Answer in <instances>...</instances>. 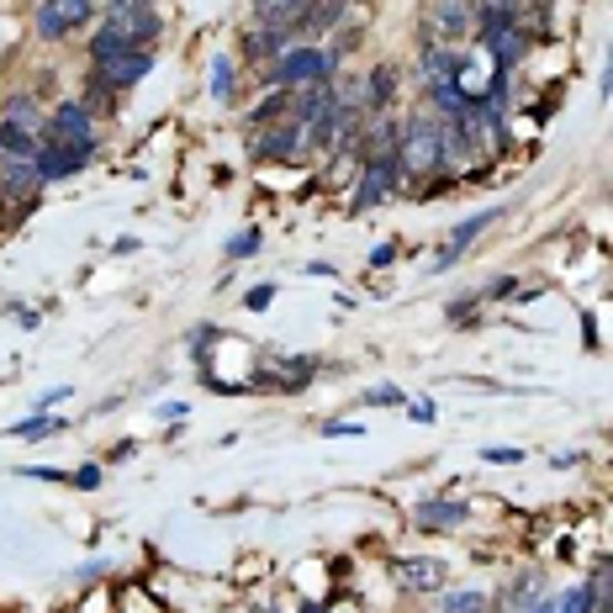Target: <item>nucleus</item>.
Segmentation results:
<instances>
[{"instance_id": "nucleus-1", "label": "nucleus", "mask_w": 613, "mask_h": 613, "mask_svg": "<svg viewBox=\"0 0 613 613\" xmlns=\"http://www.w3.org/2000/svg\"><path fill=\"white\" fill-rule=\"evenodd\" d=\"M154 38H159V11L148 0H112L101 11L91 53H106V48H154Z\"/></svg>"}, {"instance_id": "nucleus-2", "label": "nucleus", "mask_w": 613, "mask_h": 613, "mask_svg": "<svg viewBox=\"0 0 613 613\" xmlns=\"http://www.w3.org/2000/svg\"><path fill=\"white\" fill-rule=\"evenodd\" d=\"M402 175H445L449 169V143H445V122L434 117V112H418V117L402 122Z\"/></svg>"}, {"instance_id": "nucleus-3", "label": "nucleus", "mask_w": 613, "mask_h": 613, "mask_svg": "<svg viewBox=\"0 0 613 613\" xmlns=\"http://www.w3.org/2000/svg\"><path fill=\"white\" fill-rule=\"evenodd\" d=\"M333 74H339V59H333L329 48L297 43L270 64V85H276V91H306V85H329Z\"/></svg>"}, {"instance_id": "nucleus-4", "label": "nucleus", "mask_w": 613, "mask_h": 613, "mask_svg": "<svg viewBox=\"0 0 613 613\" xmlns=\"http://www.w3.org/2000/svg\"><path fill=\"white\" fill-rule=\"evenodd\" d=\"M154 74V48H106L91 53V91H133L138 80Z\"/></svg>"}, {"instance_id": "nucleus-5", "label": "nucleus", "mask_w": 613, "mask_h": 613, "mask_svg": "<svg viewBox=\"0 0 613 613\" xmlns=\"http://www.w3.org/2000/svg\"><path fill=\"white\" fill-rule=\"evenodd\" d=\"M43 143L48 148H70V154H95V117L85 101H59L53 106V117L43 127Z\"/></svg>"}, {"instance_id": "nucleus-6", "label": "nucleus", "mask_w": 613, "mask_h": 613, "mask_svg": "<svg viewBox=\"0 0 613 613\" xmlns=\"http://www.w3.org/2000/svg\"><path fill=\"white\" fill-rule=\"evenodd\" d=\"M476 38L492 48L497 70H513V64L523 59V27L513 22V17L492 11V6H476Z\"/></svg>"}, {"instance_id": "nucleus-7", "label": "nucleus", "mask_w": 613, "mask_h": 613, "mask_svg": "<svg viewBox=\"0 0 613 613\" xmlns=\"http://www.w3.org/2000/svg\"><path fill=\"white\" fill-rule=\"evenodd\" d=\"M397 180H402V154H376V159H365V175H360V186H354L350 207L354 212L381 207V201L397 190Z\"/></svg>"}, {"instance_id": "nucleus-8", "label": "nucleus", "mask_w": 613, "mask_h": 613, "mask_svg": "<svg viewBox=\"0 0 613 613\" xmlns=\"http://www.w3.org/2000/svg\"><path fill=\"white\" fill-rule=\"evenodd\" d=\"M32 22H38V38L59 43V38H70V32L95 22V0H38Z\"/></svg>"}, {"instance_id": "nucleus-9", "label": "nucleus", "mask_w": 613, "mask_h": 613, "mask_svg": "<svg viewBox=\"0 0 613 613\" xmlns=\"http://www.w3.org/2000/svg\"><path fill=\"white\" fill-rule=\"evenodd\" d=\"M254 159H270V165H297L306 154V127L302 122H270V127H254Z\"/></svg>"}, {"instance_id": "nucleus-10", "label": "nucleus", "mask_w": 613, "mask_h": 613, "mask_svg": "<svg viewBox=\"0 0 613 613\" xmlns=\"http://www.w3.org/2000/svg\"><path fill=\"white\" fill-rule=\"evenodd\" d=\"M497 217H502V207H487V212L466 217V222H455V228H449V238H445V249L434 254V264H428V270H434V276H439V270H449V264H455L460 254H466V249H471L476 238H481L487 228H492Z\"/></svg>"}, {"instance_id": "nucleus-11", "label": "nucleus", "mask_w": 613, "mask_h": 613, "mask_svg": "<svg viewBox=\"0 0 613 613\" xmlns=\"http://www.w3.org/2000/svg\"><path fill=\"white\" fill-rule=\"evenodd\" d=\"M43 190L38 159H0V201L11 207H32V196Z\"/></svg>"}, {"instance_id": "nucleus-12", "label": "nucleus", "mask_w": 613, "mask_h": 613, "mask_svg": "<svg viewBox=\"0 0 613 613\" xmlns=\"http://www.w3.org/2000/svg\"><path fill=\"white\" fill-rule=\"evenodd\" d=\"M297 27H254L249 38H243V59H254V64H276L285 48H297Z\"/></svg>"}, {"instance_id": "nucleus-13", "label": "nucleus", "mask_w": 613, "mask_h": 613, "mask_svg": "<svg viewBox=\"0 0 613 613\" xmlns=\"http://www.w3.org/2000/svg\"><path fill=\"white\" fill-rule=\"evenodd\" d=\"M333 106H339V91H333V85H306V91H291V122H302V127H318Z\"/></svg>"}, {"instance_id": "nucleus-14", "label": "nucleus", "mask_w": 613, "mask_h": 613, "mask_svg": "<svg viewBox=\"0 0 613 613\" xmlns=\"http://www.w3.org/2000/svg\"><path fill=\"white\" fill-rule=\"evenodd\" d=\"M424 80L428 85H449V80H460L466 74V53H455V48L445 43H424Z\"/></svg>"}, {"instance_id": "nucleus-15", "label": "nucleus", "mask_w": 613, "mask_h": 613, "mask_svg": "<svg viewBox=\"0 0 613 613\" xmlns=\"http://www.w3.org/2000/svg\"><path fill=\"white\" fill-rule=\"evenodd\" d=\"M344 11H350V0H306L302 22H297V38H318V32H333V27L344 22Z\"/></svg>"}, {"instance_id": "nucleus-16", "label": "nucleus", "mask_w": 613, "mask_h": 613, "mask_svg": "<svg viewBox=\"0 0 613 613\" xmlns=\"http://www.w3.org/2000/svg\"><path fill=\"white\" fill-rule=\"evenodd\" d=\"M397 582L413 592H439L445 588V567L439 561H428V555H407V561H397Z\"/></svg>"}, {"instance_id": "nucleus-17", "label": "nucleus", "mask_w": 613, "mask_h": 613, "mask_svg": "<svg viewBox=\"0 0 613 613\" xmlns=\"http://www.w3.org/2000/svg\"><path fill=\"white\" fill-rule=\"evenodd\" d=\"M428 27H434V38H466L476 27V17L466 0H439V6L428 11Z\"/></svg>"}, {"instance_id": "nucleus-18", "label": "nucleus", "mask_w": 613, "mask_h": 613, "mask_svg": "<svg viewBox=\"0 0 613 613\" xmlns=\"http://www.w3.org/2000/svg\"><path fill=\"white\" fill-rule=\"evenodd\" d=\"M392 95H397V70L392 64H376V70L365 74V112H386L392 106Z\"/></svg>"}, {"instance_id": "nucleus-19", "label": "nucleus", "mask_w": 613, "mask_h": 613, "mask_svg": "<svg viewBox=\"0 0 613 613\" xmlns=\"http://www.w3.org/2000/svg\"><path fill=\"white\" fill-rule=\"evenodd\" d=\"M471 519L466 502H418V529H460Z\"/></svg>"}, {"instance_id": "nucleus-20", "label": "nucleus", "mask_w": 613, "mask_h": 613, "mask_svg": "<svg viewBox=\"0 0 613 613\" xmlns=\"http://www.w3.org/2000/svg\"><path fill=\"white\" fill-rule=\"evenodd\" d=\"M550 613H598V592H592V582L571 588L567 598H550Z\"/></svg>"}, {"instance_id": "nucleus-21", "label": "nucleus", "mask_w": 613, "mask_h": 613, "mask_svg": "<svg viewBox=\"0 0 613 613\" xmlns=\"http://www.w3.org/2000/svg\"><path fill=\"white\" fill-rule=\"evenodd\" d=\"M270 122H291V91H276L254 106V127H270Z\"/></svg>"}, {"instance_id": "nucleus-22", "label": "nucleus", "mask_w": 613, "mask_h": 613, "mask_svg": "<svg viewBox=\"0 0 613 613\" xmlns=\"http://www.w3.org/2000/svg\"><path fill=\"white\" fill-rule=\"evenodd\" d=\"M233 59H228V53H217L212 59V101H222V106H228V101H233Z\"/></svg>"}, {"instance_id": "nucleus-23", "label": "nucleus", "mask_w": 613, "mask_h": 613, "mask_svg": "<svg viewBox=\"0 0 613 613\" xmlns=\"http://www.w3.org/2000/svg\"><path fill=\"white\" fill-rule=\"evenodd\" d=\"M439 613H492V603H487L481 592H449Z\"/></svg>"}, {"instance_id": "nucleus-24", "label": "nucleus", "mask_w": 613, "mask_h": 613, "mask_svg": "<svg viewBox=\"0 0 613 613\" xmlns=\"http://www.w3.org/2000/svg\"><path fill=\"white\" fill-rule=\"evenodd\" d=\"M11 434H17V439H48V434H64V424H59V418H43V413H38V418L17 424Z\"/></svg>"}, {"instance_id": "nucleus-25", "label": "nucleus", "mask_w": 613, "mask_h": 613, "mask_svg": "<svg viewBox=\"0 0 613 613\" xmlns=\"http://www.w3.org/2000/svg\"><path fill=\"white\" fill-rule=\"evenodd\" d=\"M481 6H492V11H502V17H513V22H534V11H540V6H534V0H481Z\"/></svg>"}, {"instance_id": "nucleus-26", "label": "nucleus", "mask_w": 613, "mask_h": 613, "mask_svg": "<svg viewBox=\"0 0 613 613\" xmlns=\"http://www.w3.org/2000/svg\"><path fill=\"white\" fill-rule=\"evenodd\" d=\"M6 122H17V127H27V133H38V106H32V95H17L11 112H6Z\"/></svg>"}, {"instance_id": "nucleus-27", "label": "nucleus", "mask_w": 613, "mask_h": 613, "mask_svg": "<svg viewBox=\"0 0 613 613\" xmlns=\"http://www.w3.org/2000/svg\"><path fill=\"white\" fill-rule=\"evenodd\" d=\"M402 392L397 386H371V392H365V407H402Z\"/></svg>"}, {"instance_id": "nucleus-28", "label": "nucleus", "mask_w": 613, "mask_h": 613, "mask_svg": "<svg viewBox=\"0 0 613 613\" xmlns=\"http://www.w3.org/2000/svg\"><path fill=\"white\" fill-rule=\"evenodd\" d=\"M254 249H260V233H238L233 243H228V260H249Z\"/></svg>"}, {"instance_id": "nucleus-29", "label": "nucleus", "mask_w": 613, "mask_h": 613, "mask_svg": "<svg viewBox=\"0 0 613 613\" xmlns=\"http://www.w3.org/2000/svg\"><path fill=\"white\" fill-rule=\"evenodd\" d=\"M323 434H329V439H360V434H365V424H354V418H333Z\"/></svg>"}, {"instance_id": "nucleus-30", "label": "nucleus", "mask_w": 613, "mask_h": 613, "mask_svg": "<svg viewBox=\"0 0 613 613\" xmlns=\"http://www.w3.org/2000/svg\"><path fill=\"white\" fill-rule=\"evenodd\" d=\"M270 302H276V285H254V291L243 297V306H249V312H264Z\"/></svg>"}, {"instance_id": "nucleus-31", "label": "nucleus", "mask_w": 613, "mask_h": 613, "mask_svg": "<svg viewBox=\"0 0 613 613\" xmlns=\"http://www.w3.org/2000/svg\"><path fill=\"white\" fill-rule=\"evenodd\" d=\"M70 481L80 487V492H95V487H101V466H80V471H74Z\"/></svg>"}, {"instance_id": "nucleus-32", "label": "nucleus", "mask_w": 613, "mask_h": 613, "mask_svg": "<svg viewBox=\"0 0 613 613\" xmlns=\"http://www.w3.org/2000/svg\"><path fill=\"white\" fill-rule=\"evenodd\" d=\"M371 264H376V270L397 264V243H376V249H371Z\"/></svg>"}, {"instance_id": "nucleus-33", "label": "nucleus", "mask_w": 613, "mask_h": 613, "mask_svg": "<svg viewBox=\"0 0 613 613\" xmlns=\"http://www.w3.org/2000/svg\"><path fill=\"white\" fill-rule=\"evenodd\" d=\"M598 95H603V101L613 95V43H609V59H603V74H598Z\"/></svg>"}, {"instance_id": "nucleus-34", "label": "nucleus", "mask_w": 613, "mask_h": 613, "mask_svg": "<svg viewBox=\"0 0 613 613\" xmlns=\"http://www.w3.org/2000/svg\"><path fill=\"white\" fill-rule=\"evenodd\" d=\"M487 460H492V466H519L523 449H508V445H502V449H487Z\"/></svg>"}, {"instance_id": "nucleus-35", "label": "nucleus", "mask_w": 613, "mask_h": 613, "mask_svg": "<svg viewBox=\"0 0 613 613\" xmlns=\"http://www.w3.org/2000/svg\"><path fill=\"white\" fill-rule=\"evenodd\" d=\"M471 297H460V302H449V323H471Z\"/></svg>"}, {"instance_id": "nucleus-36", "label": "nucleus", "mask_w": 613, "mask_h": 613, "mask_svg": "<svg viewBox=\"0 0 613 613\" xmlns=\"http://www.w3.org/2000/svg\"><path fill=\"white\" fill-rule=\"evenodd\" d=\"M513 291H519V281H513V276H497V281L487 285V297H513Z\"/></svg>"}, {"instance_id": "nucleus-37", "label": "nucleus", "mask_w": 613, "mask_h": 613, "mask_svg": "<svg viewBox=\"0 0 613 613\" xmlns=\"http://www.w3.org/2000/svg\"><path fill=\"white\" fill-rule=\"evenodd\" d=\"M22 476H32V481H64V471H53V466H27Z\"/></svg>"}, {"instance_id": "nucleus-38", "label": "nucleus", "mask_w": 613, "mask_h": 613, "mask_svg": "<svg viewBox=\"0 0 613 613\" xmlns=\"http://www.w3.org/2000/svg\"><path fill=\"white\" fill-rule=\"evenodd\" d=\"M302 613H323V603H302Z\"/></svg>"}, {"instance_id": "nucleus-39", "label": "nucleus", "mask_w": 613, "mask_h": 613, "mask_svg": "<svg viewBox=\"0 0 613 613\" xmlns=\"http://www.w3.org/2000/svg\"><path fill=\"white\" fill-rule=\"evenodd\" d=\"M609 439H613V424H609Z\"/></svg>"}, {"instance_id": "nucleus-40", "label": "nucleus", "mask_w": 613, "mask_h": 613, "mask_svg": "<svg viewBox=\"0 0 613 613\" xmlns=\"http://www.w3.org/2000/svg\"><path fill=\"white\" fill-rule=\"evenodd\" d=\"M264 613H276V609H264Z\"/></svg>"}]
</instances>
